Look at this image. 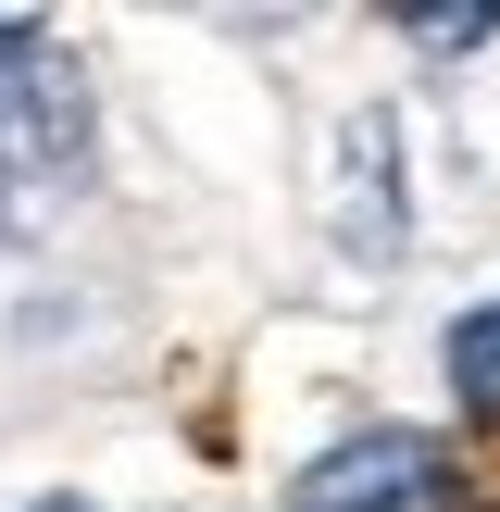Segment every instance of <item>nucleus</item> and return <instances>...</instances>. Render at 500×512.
Here are the masks:
<instances>
[{
  "mask_svg": "<svg viewBox=\"0 0 500 512\" xmlns=\"http://www.w3.org/2000/svg\"><path fill=\"white\" fill-rule=\"evenodd\" d=\"M88 150H100V113H88V75L63 50H25L0 63V250L50 238L88 188Z\"/></svg>",
  "mask_w": 500,
  "mask_h": 512,
  "instance_id": "nucleus-1",
  "label": "nucleus"
},
{
  "mask_svg": "<svg viewBox=\"0 0 500 512\" xmlns=\"http://www.w3.org/2000/svg\"><path fill=\"white\" fill-rule=\"evenodd\" d=\"M288 512H463V463H450L425 425H375V438L325 450L288 488Z\"/></svg>",
  "mask_w": 500,
  "mask_h": 512,
  "instance_id": "nucleus-2",
  "label": "nucleus"
},
{
  "mask_svg": "<svg viewBox=\"0 0 500 512\" xmlns=\"http://www.w3.org/2000/svg\"><path fill=\"white\" fill-rule=\"evenodd\" d=\"M350 188H363V200L338 213V238L388 263V250H400V225H388V125H363V138H350Z\"/></svg>",
  "mask_w": 500,
  "mask_h": 512,
  "instance_id": "nucleus-3",
  "label": "nucleus"
},
{
  "mask_svg": "<svg viewBox=\"0 0 500 512\" xmlns=\"http://www.w3.org/2000/svg\"><path fill=\"white\" fill-rule=\"evenodd\" d=\"M450 388H463V413L500 425V300H475V313L450 325Z\"/></svg>",
  "mask_w": 500,
  "mask_h": 512,
  "instance_id": "nucleus-4",
  "label": "nucleus"
},
{
  "mask_svg": "<svg viewBox=\"0 0 500 512\" xmlns=\"http://www.w3.org/2000/svg\"><path fill=\"white\" fill-rule=\"evenodd\" d=\"M400 38H425V50H488L500 13H400Z\"/></svg>",
  "mask_w": 500,
  "mask_h": 512,
  "instance_id": "nucleus-5",
  "label": "nucleus"
},
{
  "mask_svg": "<svg viewBox=\"0 0 500 512\" xmlns=\"http://www.w3.org/2000/svg\"><path fill=\"white\" fill-rule=\"evenodd\" d=\"M25 50H50V25L38 13H0V63H25Z\"/></svg>",
  "mask_w": 500,
  "mask_h": 512,
  "instance_id": "nucleus-6",
  "label": "nucleus"
},
{
  "mask_svg": "<svg viewBox=\"0 0 500 512\" xmlns=\"http://www.w3.org/2000/svg\"><path fill=\"white\" fill-rule=\"evenodd\" d=\"M50 512H75V500H50Z\"/></svg>",
  "mask_w": 500,
  "mask_h": 512,
  "instance_id": "nucleus-7",
  "label": "nucleus"
}]
</instances>
